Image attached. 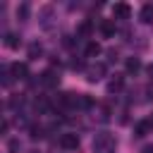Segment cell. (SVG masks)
I'll return each instance as SVG.
<instances>
[{
    "label": "cell",
    "instance_id": "cell-1",
    "mask_svg": "<svg viewBox=\"0 0 153 153\" xmlns=\"http://www.w3.org/2000/svg\"><path fill=\"white\" fill-rule=\"evenodd\" d=\"M115 148H117V141L108 131H100L93 139V153H115Z\"/></svg>",
    "mask_w": 153,
    "mask_h": 153
},
{
    "label": "cell",
    "instance_id": "cell-2",
    "mask_svg": "<svg viewBox=\"0 0 153 153\" xmlns=\"http://www.w3.org/2000/svg\"><path fill=\"white\" fill-rule=\"evenodd\" d=\"M103 74H105V65H103V62H96V65H91V67L86 69V79H88L91 84L100 81V79H103Z\"/></svg>",
    "mask_w": 153,
    "mask_h": 153
},
{
    "label": "cell",
    "instance_id": "cell-3",
    "mask_svg": "<svg viewBox=\"0 0 153 153\" xmlns=\"http://www.w3.org/2000/svg\"><path fill=\"white\" fill-rule=\"evenodd\" d=\"M38 84H43V86L53 88V86H57V84H60V74H57L55 69H45V72L38 76Z\"/></svg>",
    "mask_w": 153,
    "mask_h": 153
},
{
    "label": "cell",
    "instance_id": "cell-4",
    "mask_svg": "<svg viewBox=\"0 0 153 153\" xmlns=\"http://www.w3.org/2000/svg\"><path fill=\"white\" fill-rule=\"evenodd\" d=\"M60 146H62L65 151H76V148H79V136L72 134V131H67V134L60 136Z\"/></svg>",
    "mask_w": 153,
    "mask_h": 153
},
{
    "label": "cell",
    "instance_id": "cell-5",
    "mask_svg": "<svg viewBox=\"0 0 153 153\" xmlns=\"http://www.w3.org/2000/svg\"><path fill=\"white\" fill-rule=\"evenodd\" d=\"M10 72H12V76L19 79V81L29 79V67H26V62H12V65H10Z\"/></svg>",
    "mask_w": 153,
    "mask_h": 153
},
{
    "label": "cell",
    "instance_id": "cell-6",
    "mask_svg": "<svg viewBox=\"0 0 153 153\" xmlns=\"http://www.w3.org/2000/svg\"><path fill=\"white\" fill-rule=\"evenodd\" d=\"M112 14H115V19H129L131 7H129L127 2H117V5L112 7Z\"/></svg>",
    "mask_w": 153,
    "mask_h": 153
},
{
    "label": "cell",
    "instance_id": "cell-7",
    "mask_svg": "<svg viewBox=\"0 0 153 153\" xmlns=\"http://www.w3.org/2000/svg\"><path fill=\"white\" fill-rule=\"evenodd\" d=\"M139 19H141L143 24H153V5H151V2L141 5V10H139Z\"/></svg>",
    "mask_w": 153,
    "mask_h": 153
},
{
    "label": "cell",
    "instance_id": "cell-8",
    "mask_svg": "<svg viewBox=\"0 0 153 153\" xmlns=\"http://www.w3.org/2000/svg\"><path fill=\"white\" fill-rule=\"evenodd\" d=\"M122 86H124V76L115 74V76L108 81V93H117V91H122Z\"/></svg>",
    "mask_w": 153,
    "mask_h": 153
},
{
    "label": "cell",
    "instance_id": "cell-9",
    "mask_svg": "<svg viewBox=\"0 0 153 153\" xmlns=\"http://www.w3.org/2000/svg\"><path fill=\"white\" fill-rule=\"evenodd\" d=\"M84 55H86V57H98V55H100V43L88 41V43H86V48H84Z\"/></svg>",
    "mask_w": 153,
    "mask_h": 153
},
{
    "label": "cell",
    "instance_id": "cell-10",
    "mask_svg": "<svg viewBox=\"0 0 153 153\" xmlns=\"http://www.w3.org/2000/svg\"><path fill=\"white\" fill-rule=\"evenodd\" d=\"M100 33L108 36V38L115 36V22H112V19H103V22H100Z\"/></svg>",
    "mask_w": 153,
    "mask_h": 153
},
{
    "label": "cell",
    "instance_id": "cell-11",
    "mask_svg": "<svg viewBox=\"0 0 153 153\" xmlns=\"http://www.w3.org/2000/svg\"><path fill=\"white\" fill-rule=\"evenodd\" d=\"M76 33H79V36H91V33H93V22H91V19H84V22L79 24Z\"/></svg>",
    "mask_w": 153,
    "mask_h": 153
},
{
    "label": "cell",
    "instance_id": "cell-12",
    "mask_svg": "<svg viewBox=\"0 0 153 153\" xmlns=\"http://www.w3.org/2000/svg\"><path fill=\"white\" fill-rule=\"evenodd\" d=\"M19 43H22V36H19V33H7V36H5V45H7V48L14 50V48H19Z\"/></svg>",
    "mask_w": 153,
    "mask_h": 153
},
{
    "label": "cell",
    "instance_id": "cell-13",
    "mask_svg": "<svg viewBox=\"0 0 153 153\" xmlns=\"http://www.w3.org/2000/svg\"><path fill=\"white\" fill-rule=\"evenodd\" d=\"M148 129H151V120H143V122H139V124L134 127V136H146Z\"/></svg>",
    "mask_w": 153,
    "mask_h": 153
},
{
    "label": "cell",
    "instance_id": "cell-14",
    "mask_svg": "<svg viewBox=\"0 0 153 153\" xmlns=\"http://www.w3.org/2000/svg\"><path fill=\"white\" fill-rule=\"evenodd\" d=\"M41 55H43V45H41V43H31V45H29V57H31V60H38Z\"/></svg>",
    "mask_w": 153,
    "mask_h": 153
},
{
    "label": "cell",
    "instance_id": "cell-15",
    "mask_svg": "<svg viewBox=\"0 0 153 153\" xmlns=\"http://www.w3.org/2000/svg\"><path fill=\"white\" fill-rule=\"evenodd\" d=\"M139 69H141V60H139V57H129V60H127V72H129V74H136Z\"/></svg>",
    "mask_w": 153,
    "mask_h": 153
},
{
    "label": "cell",
    "instance_id": "cell-16",
    "mask_svg": "<svg viewBox=\"0 0 153 153\" xmlns=\"http://www.w3.org/2000/svg\"><path fill=\"white\" fill-rule=\"evenodd\" d=\"M29 12H31L29 2H22V5L17 7V19H29Z\"/></svg>",
    "mask_w": 153,
    "mask_h": 153
},
{
    "label": "cell",
    "instance_id": "cell-17",
    "mask_svg": "<svg viewBox=\"0 0 153 153\" xmlns=\"http://www.w3.org/2000/svg\"><path fill=\"white\" fill-rule=\"evenodd\" d=\"M29 136H31V139H41V136H43V127H36V124H33V127L29 129Z\"/></svg>",
    "mask_w": 153,
    "mask_h": 153
},
{
    "label": "cell",
    "instance_id": "cell-18",
    "mask_svg": "<svg viewBox=\"0 0 153 153\" xmlns=\"http://www.w3.org/2000/svg\"><path fill=\"white\" fill-rule=\"evenodd\" d=\"M72 69H84V62L81 60H72Z\"/></svg>",
    "mask_w": 153,
    "mask_h": 153
},
{
    "label": "cell",
    "instance_id": "cell-19",
    "mask_svg": "<svg viewBox=\"0 0 153 153\" xmlns=\"http://www.w3.org/2000/svg\"><path fill=\"white\" fill-rule=\"evenodd\" d=\"M146 74H148V79H153V62L146 67Z\"/></svg>",
    "mask_w": 153,
    "mask_h": 153
},
{
    "label": "cell",
    "instance_id": "cell-20",
    "mask_svg": "<svg viewBox=\"0 0 153 153\" xmlns=\"http://www.w3.org/2000/svg\"><path fill=\"white\" fill-rule=\"evenodd\" d=\"M141 153H153V146H146V148H143Z\"/></svg>",
    "mask_w": 153,
    "mask_h": 153
}]
</instances>
